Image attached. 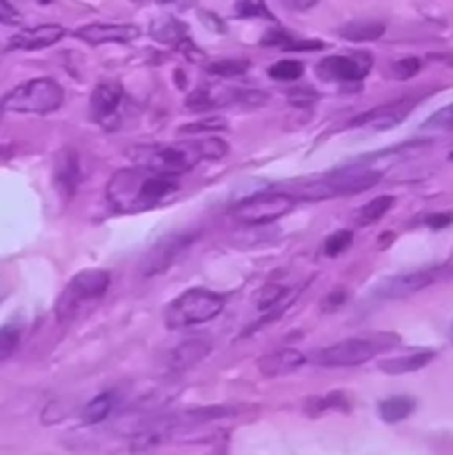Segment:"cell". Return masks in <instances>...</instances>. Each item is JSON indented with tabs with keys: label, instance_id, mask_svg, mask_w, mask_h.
<instances>
[{
	"label": "cell",
	"instance_id": "cell-1",
	"mask_svg": "<svg viewBox=\"0 0 453 455\" xmlns=\"http://www.w3.org/2000/svg\"><path fill=\"white\" fill-rule=\"evenodd\" d=\"M180 189L178 176L154 172L147 167L118 169L107 182V203L114 212L140 213L155 209Z\"/></svg>",
	"mask_w": 453,
	"mask_h": 455
},
{
	"label": "cell",
	"instance_id": "cell-2",
	"mask_svg": "<svg viewBox=\"0 0 453 455\" xmlns=\"http://www.w3.org/2000/svg\"><path fill=\"white\" fill-rule=\"evenodd\" d=\"M226 154H229V145L222 138L209 136V133L204 138H195V140L129 149V158L138 167L154 169V172L169 173V176H182L198 167L203 160H222Z\"/></svg>",
	"mask_w": 453,
	"mask_h": 455
},
{
	"label": "cell",
	"instance_id": "cell-3",
	"mask_svg": "<svg viewBox=\"0 0 453 455\" xmlns=\"http://www.w3.org/2000/svg\"><path fill=\"white\" fill-rule=\"evenodd\" d=\"M400 345V336L393 331H373L364 336L346 338V340L336 342L331 347L315 351L311 355V363L315 367L342 369V367H358V364L369 363L376 355L391 351Z\"/></svg>",
	"mask_w": 453,
	"mask_h": 455
},
{
	"label": "cell",
	"instance_id": "cell-4",
	"mask_svg": "<svg viewBox=\"0 0 453 455\" xmlns=\"http://www.w3.org/2000/svg\"><path fill=\"white\" fill-rule=\"evenodd\" d=\"M382 180V173L376 169H340V172L324 173L311 180H300L291 191L293 198L298 200H329L342 198V196H355L362 191L373 189Z\"/></svg>",
	"mask_w": 453,
	"mask_h": 455
},
{
	"label": "cell",
	"instance_id": "cell-5",
	"mask_svg": "<svg viewBox=\"0 0 453 455\" xmlns=\"http://www.w3.org/2000/svg\"><path fill=\"white\" fill-rule=\"evenodd\" d=\"M111 284V274L105 269H84L67 283L56 300V318L60 324L74 323L80 315L89 314Z\"/></svg>",
	"mask_w": 453,
	"mask_h": 455
},
{
	"label": "cell",
	"instance_id": "cell-6",
	"mask_svg": "<svg viewBox=\"0 0 453 455\" xmlns=\"http://www.w3.org/2000/svg\"><path fill=\"white\" fill-rule=\"evenodd\" d=\"M65 102V89L53 78H34L18 84L0 98V109L9 114H53Z\"/></svg>",
	"mask_w": 453,
	"mask_h": 455
},
{
	"label": "cell",
	"instance_id": "cell-7",
	"mask_svg": "<svg viewBox=\"0 0 453 455\" xmlns=\"http://www.w3.org/2000/svg\"><path fill=\"white\" fill-rule=\"evenodd\" d=\"M222 309H225V298L220 293L200 287L189 289L164 309V324L171 331H182L218 318Z\"/></svg>",
	"mask_w": 453,
	"mask_h": 455
},
{
	"label": "cell",
	"instance_id": "cell-8",
	"mask_svg": "<svg viewBox=\"0 0 453 455\" xmlns=\"http://www.w3.org/2000/svg\"><path fill=\"white\" fill-rule=\"evenodd\" d=\"M296 203L298 198H293L287 191H260V194H253L234 204L231 218L240 225L265 227L287 216L296 207Z\"/></svg>",
	"mask_w": 453,
	"mask_h": 455
},
{
	"label": "cell",
	"instance_id": "cell-9",
	"mask_svg": "<svg viewBox=\"0 0 453 455\" xmlns=\"http://www.w3.org/2000/svg\"><path fill=\"white\" fill-rule=\"evenodd\" d=\"M195 238H198L195 231H176V234L160 238L142 258L140 269H138L140 278H154V275H160L167 269H171L180 260L182 253L195 243Z\"/></svg>",
	"mask_w": 453,
	"mask_h": 455
},
{
	"label": "cell",
	"instance_id": "cell-10",
	"mask_svg": "<svg viewBox=\"0 0 453 455\" xmlns=\"http://www.w3.org/2000/svg\"><path fill=\"white\" fill-rule=\"evenodd\" d=\"M438 269H420L393 275V278H385L373 289V298L376 300H404V298L431 287L438 280Z\"/></svg>",
	"mask_w": 453,
	"mask_h": 455
},
{
	"label": "cell",
	"instance_id": "cell-11",
	"mask_svg": "<svg viewBox=\"0 0 453 455\" xmlns=\"http://www.w3.org/2000/svg\"><path fill=\"white\" fill-rule=\"evenodd\" d=\"M373 58L369 53H354V56H329L318 65V76L322 80L336 83H360L371 71Z\"/></svg>",
	"mask_w": 453,
	"mask_h": 455
},
{
	"label": "cell",
	"instance_id": "cell-12",
	"mask_svg": "<svg viewBox=\"0 0 453 455\" xmlns=\"http://www.w3.org/2000/svg\"><path fill=\"white\" fill-rule=\"evenodd\" d=\"M416 107V100L411 98H402V100H391L385 105L373 107L367 114H360L358 118L351 120V127L360 129H373V132H385V129H393L407 118Z\"/></svg>",
	"mask_w": 453,
	"mask_h": 455
},
{
	"label": "cell",
	"instance_id": "cell-13",
	"mask_svg": "<svg viewBox=\"0 0 453 455\" xmlns=\"http://www.w3.org/2000/svg\"><path fill=\"white\" fill-rule=\"evenodd\" d=\"M78 40H84L91 47L107 43H131L140 36V27L136 25H115V22H91V25L78 27L74 31Z\"/></svg>",
	"mask_w": 453,
	"mask_h": 455
},
{
	"label": "cell",
	"instance_id": "cell-14",
	"mask_svg": "<svg viewBox=\"0 0 453 455\" xmlns=\"http://www.w3.org/2000/svg\"><path fill=\"white\" fill-rule=\"evenodd\" d=\"M151 36H154L158 43L171 44L173 49L185 53L187 58L200 56L198 47H195L189 38V27H187L182 20H178V18L164 16L160 18V20H155L154 25H151Z\"/></svg>",
	"mask_w": 453,
	"mask_h": 455
},
{
	"label": "cell",
	"instance_id": "cell-15",
	"mask_svg": "<svg viewBox=\"0 0 453 455\" xmlns=\"http://www.w3.org/2000/svg\"><path fill=\"white\" fill-rule=\"evenodd\" d=\"M80 180H83V169H80V158L76 149L67 147L56 156V167H53V182H56L58 194L65 200L74 198L76 189H78Z\"/></svg>",
	"mask_w": 453,
	"mask_h": 455
},
{
	"label": "cell",
	"instance_id": "cell-16",
	"mask_svg": "<svg viewBox=\"0 0 453 455\" xmlns=\"http://www.w3.org/2000/svg\"><path fill=\"white\" fill-rule=\"evenodd\" d=\"M211 354V342L207 338H189V340L180 342L171 354L167 355V369L169 373H182L194 369L195 364L203 363L207 355Z\"/></svg>",
	"mask_w": 453,
	"mask_h": 455
},
{
	"label": "cell",
	"instance_id": "cell-17",
	"mask_svg": "<svg viewBox=\"0 0 453 455\" xmlns=\"http://www.w3.org/2000/svg\"><path fill=\"white\" fill-rule=\"evenodd\" d=\"M65 27L60 25H40L34 29L18 31L16 36H12L7 47L16 49V52H38V49H47L52 44H56L58 40L65 38Z\"/></svg>",
	"mask_w": 453,
	"mask_h": 455
},
{
	"label": "cell",
	"instance_id": "cell-18",
	"mask_svg": "<svg viewBox=\"0 0 453 455\" xmlns=\"http://www.w3.org/2000/svg\"><path fill=\"white\" fill-rule=\"evenodd\" d=\"M123 84L118 83H100L93 89L91 98H89V116L93 123H105L109 120L115 111L123 105Z\"/></svg>",
	"mask_w": 453,
	"mask_h": 455
},
{
	"label": "cell",
	"instance_id": "cell-19",
	"mask_svg": "<svg viewBox=\"0 0 453 455\" xmlns=\"http://www.w3.org/2000/svg\"><path fill=\"white\" fill-rule=\"evenodd\" d=\"M306 363V355L298 349H278L262 355L258 360V371L266 378L287 376V373L298 371Z\"/></svg>",
	"mask_w": 453,
	"mask_h": 455
},
{
	"label": "cell",
	"instance_id": "cell-20",
	"mask_svg": "<svg viewBox=\"0 0 453 455\" xmlns=\"http://www.w3.org/2000/svg\"><path fill=\"white\" fill-rule=\"evenodd\" d=\"M433 358H435V351L431 349L413 351V354L395 355V358L382 360L380 371L386 373V376H404V373H413L425 369Z\"/></svg>",
	"mask_w": 453,
	"mask_h": 455
},
{
	"label": "cell",
	"instance_id": "cell-21",
	"mask_svg": "<svg viewBox=\"0 0 453 455\" xmlns=\"http://www.w3.org/2000/svg\"><path fill=\"white\" fill-rule=\"evenodd\" d=\"M391 207H393V196H378V198L369 200L367 204L355 209L354 216H351V222H354L355 227H371L376 225L380 218H385Z\"/></svg>",
	"mask_w": 453,
	"mask_h": 455
},
{
	"label": "cell",
	"instance_id": "cell-22",
	"mask_svg": "<svg viewBox=\"0 0 453 455\" xmlns=\"http://www.w3.org/2000/svg\"><path fill=\"white\" fill-rule=\"evenodd\" d=\"M260 43L266 44V47L284 49V52H314V49L324 47V43H320V40H298L293 36H289L284 29L266 31V36Z\"/></svg>",
	"mask_w": 453,
	"mask_h": 455
},
{
	"label": "cell",
	"instance_id": "cell-23",
	"mask_svg": "<svg viewBox=\"0 0 453 455\" xmlns=\"http://www.w3.org/2000/svg\"><path fill=\"white\" fill-rule=\"evenodd\" d=\"M340 38L351 40V43H371L385 34V25L376 20H354L346 22L338 29Z\"/></svg>",
	"mask_w": 453,
	"mask_h": 455
},
{
	"label": "cell",
	"instance_id": "cell-24",
	"mask_svg": "<svg viewBox=\"0 0 453 455\" xmlns=\"http://www.w3.org/2000/svg\"><path fill=\"white\" fill-rule=\"evenodd\" d=\"M413 409H416V400L409 398V395H393V398L382 400L380 407H378V413H380L382 422L395 425V422L407 420L413 413Z\"/></svg>",
	"mask_w": 453,
	"mask_h": 455
},
{
	"label": "cell",
	"instance_id": "cell-25",
	"mask_svg": "<svg viewBox=\"0 0 453 455\" xmlns=\"http://www.w3.org/2000/svg\"><path fill=\"white\" fill-rule=\"evenodd\" d=\"M115 407L114 394H100L91 400L89 404H84L83 409V422L84 425H100L102 420L111 416Z\"/></svg>",
	"mask_w": 453,
	"mask_h": 455
},
{
	"label": "cell",
	"instance_id": "cell-26",
	"mask_svg": "<svg viewBox=\"0 0 453 455\" xmlns=\"http://www.w3.org/2000/svg\"><path fill=\"white\" fill-rule=\"evenodd\" d=\"M20 336H22L20 324L9 323L4 324V327H0V364H3L4 360L12 358L13 351H16L18 345H20Z\"/></svg>",
	"mask_w": 453,
	"mask_h": 455
},
{
	"label": "cell",
	"instance_id": "cell-27",
	"mask_svg": "<svg viewBox=\"0 0 453 455\" xmlns=\"http://www.w3.org/2000/svg\"><path fill=\"white\" fill-rule=\"evenodd\" d=\"M234 12L238 18H265V20H275V16L266 7L265 0H235Z\"/></svg>",
	"mask_w": 453,
	"mask_h": 455
},
{
	"label": "cell",
	"instance_id": "cell-28",
	"mask_svg": "<svg viewBox=\"0 0 453 455\" xmlns=\"http://www.w3.org/2000/svg\"><path fill=\"white\" fill-rule=\"evenodd\" d=\"M302 74H305V67L298 60H280L269 67V76L280 83H293V80L302 78Z\"/></svg>",
	"mask_w": 453,
	"mask_h": 455
},
{
	"label": "cell",
	"instance_id": "cell-29",
	"mask_svg": "<svg viewBox=\"0 0 453 455\" xmlns=\"http://www.w3.org/2000/svg\"><path fill=\"white\" fill-rule=\"evenodd\" d=\"M346 400L342 394H329V395H322V398H314L306 403V413L309 416H320L322 411H329V409H342V411H346Z\"/></svg>",
	"mask_w": 453,
	"mask_h": 455
},
{
	"label": "cell",
	"instance_id": "cell-30",
	"mask_svg": "<svg viewBox=\"0 0 453 455\" xmlns=\"http://www.w3.org/2000/svg\"><path fill=\"white\" fill-rule=\"evenodd\" d=\"M420 69H422L420 58L411 56V58H400V60H395L393 65L389 67L386 74H389V78L393 80H411L413 76L420 74Z\"/></svg>",
	"mask_w": 453,
	"mask_h": 455
},
{
	"label": "cell",
	"instance_id": "cell-31",
	"mask_svg": "<svg viewBox=\"0 0 453 455\" xmlns=\"http://www.w3.org/2000/svg\"><path fill=\"white\" fill-rule=\"evenodd\" d=\"M422 129L425 132H453V102L431 114L429 120L422 124Z\"/></svg>",
	"mask_w": 453,
	"mask_h": 455
},
{
	"label": "cell",
	"instance_id": "cell-32",
	"mask_svg": "<svg viewBox=\"0 0 453 455\" xmlns=\"http://www.w3.org/2000/svg\"><path fill=\"white\" fill-rule=\"evenodd\" d=\"M351 243H354V234H351V229L333 231V234L324 240V253H327L329 258L340 256V253H345L346 249L351 247Z\"/></svg>",
	"mask_w": 453,
	"mask_h": 455
},
{
	"label": "cell",
	"instance_id": "cell-33",
	"mask_svg": "<svg viewBox=\"0 0 453 455\" xmlns=\"http://www.w3.org/2000/svg\"><path fill=\"white\" fill-rule=\"evenodd\" d=\"M249 69L247 60H218L207 65V71L213 76H225V78H231V76H242L244 71Z\"/></svg>",
	"mask_w": 453,
	"mask_h": 455
},
{
	"label": "cell",
	"instance_id": "cell-34",
	"mask_svg": "<svg viewBox=\"0 0 453 455\" xmlns=\"http://www.w3.org/2000/svg\"><path fill=\"white\" fill-rule=\"evenodd\" d=\"M284 296H287V289L284 287H280V284H266V287L258 293V309H271V307L278 305Z\"/></svg>",
	"mask_w": 453,
	"mask_h": 455
},
{
	"label": "cell",
	"instance_id": "cell-35",
	"mask_svg": "<svg viewBox=\"0 0 453 455\" xmlns=\"http://www.w3.org/2000/svg\"><path fill=\"white\" fill-rule=\"evenodd\" d=\"M226 129V123L220 118H209V120H200V123H191V124H182L180 133H191V136H198V133H213V132H222Z\"/></svg>",
	"mask_w": 453,
	"mask_h": 455
},
{
	"label": "cell",
	"instance_id": "cell-36",
	"mask_svg": "<svg viewBox=\"0 0 453 455\" xmlns=\"http://www.w3.org/2000/svg\"><path fill=\"white\" fill-rule=\"evenodd\" d=\"M22 16L9 0H0V25H20Z\"/></svg>",
	"mask_w": 453,
	"mask_h": 455
},
{
	"label": "cell",
	"instance_id": "cell-37",
	"mask_svg": "<svg viewBox=\"0 0 453 455\" xmlns=\"http://www.w3.org/2000/svg\"><path fill=\"white\" fill-rule=\"evenodd\" d=\"M136 3H142V4H149V3L169 4V7L178 9V12H185V9L195 7V4H198V0H136Z\"/></svg>",
	"mask_w": 453,
	"mask_h": 455
},
{
	"label": "cell",
	"instance_id": "cell-38",
	"mask_svg": "<svg viewBox=\"0 0 453 455\" xmlns=\"http://www.w3.org/2000/svg\"><path fill=\"white\" fill-rule=\"evenodd\" d=\"M453 225V213H433V216L426 218V227L431 229H447Z\"/></svg>",
	"mask_w": 453,
	"mask_h": 455
},
{
	"label": "cell",
	"instance_id": "cell-39",
	"mask_svg": "<svg viewBox=\"0 0 453 455\" xmlns=\"http://www.w3.org/2000/svg\"><path fill=\"white\" fill-rule=\"evenodd\" d=\"M289 100H291V105H311V102L318 100V93L314 92H291L289 93Z\"/></svg>",
	"mask_w": 453,
	"mask_h": 455
},
{
	"label": "cell",
	"instance_id": "cell-40",
	"mask_svg": "<svg viewBox=\"0 0 453 455\" xmlns=\"http://www.w3.org/2000/svg\"><path fill=\"white\" fill-rule=\"evenodd\" d=\"M340 302H345V293L338 291V293H331V296H327V302H324V309H331V307H338Z\"/></svg>",
	"mask_w": 453,
	"mask_h": 455
},
{
	"label": "cell",
	"instance_id": "cell-41",
	"mask_svg": "<svg viewBox=\"0 0 453 455\" xmlns=\"http://www.w3.org/2000/svg\"><path fill=\"white\" fill-rule=\"evenodd\" d=\"M284 3H287L289 7H293V9H309L311 4H315L318 0H284Z\"/></svg>",
	"mask_w": 453,
	"mask_h": 455
},
{
	"label": "cell",
	"instance_id": "cell-42",
	"mask_svg": "<svg viewBox=\"0 0 453 455\" xmlns=\"http://www.w3.org/2000/svg\"><path fill=\"white\" fill-rule=\"evenodd\" d=\"M38 3L40 4H49V3H52V0H38Z\"/></svg>",
	"mask_w": 453,
	"mask_h": 455
},
{
	"label": "cell",
	"instance_id": "cell-43",
	"mask_svg": "<svg viewBox=\"0 0 453 455\" xmlns=\"http://www.w3.org/2000/svg\"><path fill=\"white\" fill-rule=\"evenodd\" d=\"M449 160H453V151H451V156H449Z\"/></svg>",
	"mask_w": 453,
	"mask_h": 455
}]
</instances>
